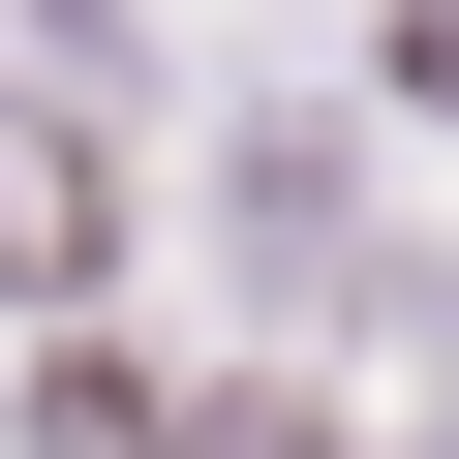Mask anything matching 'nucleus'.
I'll use <instances>...</instances> for the list:
<instances>
[{"label":"nucleus","mask_w":459,"mask_h":459,"mask_svg":"<svg viewBox=\"0 0 459 459\" xmlns=\"http://www.w3.org/2000/svg\"><path fill=\"white\" fill-rule=\"evenodd\" d=\"M92 246H123V153H92L62 92H0V307H62Z\"/></svg>","instance_id":"obj_1"},{"label":"nucleus","mask_w":459,"mask_h":459,"mask_svg":"<svg viewBox=\"0 0 459 459\" xmlns=\"http://www.w3.org/2000/svg\"><path fill=\"white\" fill-rule=\"evenodd\" d=\"M368 62H398V92H429V123H459V0H368Z\"/></svg>","instance_id":"obj_2"}]
</instances>
